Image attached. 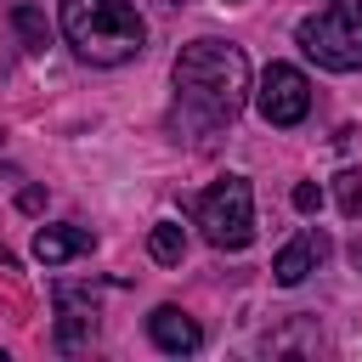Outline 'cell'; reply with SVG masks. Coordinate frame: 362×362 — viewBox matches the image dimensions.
<instances>
[{"label":"cell","mask_w":362,"mask_h":362,"mask_svg":"<svg viewBox=\"0 0 362 362\" xmlns=\"http://www.w3.org/2000/svg\"><path fill=\"white\" fill-rule=\"evenodd\" d=\"M175 130H221L249 102V57L232 40H192L175 57Z\"/></svg>","instance_id":"cell-1"},{"label":"cell","mask_w":362,"mask_h":362,"mask_svg":"<svg viewBox=\"0 0 362 362\" xmlns=\"http://www.w3.org/2000/svg\"><path fill=\"white\" fill-rule=\"evenodd\" d=\"M57 17H62L74 57H85L96 68H119V62L141 57V45H147V23L136 17L130 0H57Z\"/></svg>","instance_id":"cell-2"},{"label":"cell","mask_w":362,"mask_h":362,"mask_svg":"<svg viewBox=\"0 0 362 362\" xmlns=\"http://www.w3.org/2000/svg\"><path fill=\"white\" fill-rule=\"evenodd\" d=\"M300 51L328 68V74H356L362 68V0H334L322 11H311L300 28H294Z\"/></svg>","instance_id":"cell-3"},{"label":"cell","mask_w":362,"mask_h":362,"mask_svg":"<svg viewBox=\"0 0 362 362\" xmlns=\"http://www.w3.org/2000/svg\"><path fill=\"white\" fill-rule=\"evenodd\" d=\"M198 226L215 249H249L255 238V192L243 175H221L204 198H198Z\"/></svg>","instance_id":"cell-4"},{"label":"cell","mask_w":362,"mask_h":362,"mask_svg":"<svg viewBox=\"0 0 362 362\" xmlns=\"http://www.w3.org/2000/svg\"><path fill=\"white\" fill-rule=\"evenodd\" d=\"M255 107L272 130H294L305 113H311V79L294 68V62H266L260 74V90H255Z\"/></svg>","instance_id":"cell-5"},{"label":"cell","mask_w":362,"mask_h":362,"mask_svg":"<svg viewBox=\"0 0 362 362\" xmlns=\"http://www.w3.org/2000/svg\"><path fill=\"white\" fill-rule=\"evenodd\" d=\"M328 260V232H317V226H305L294 243H283L277 249V260H272V277L283 283V288H300L317 266Z\"/></svg>","instance_id":"cell-6"},{"label":"cell","mask_w":362,"mask_h":362,"mask_svg":"<svg viewBox=\"0 0 362 362\" xmlns=\"http://www.w3.org/2000/svg\"><path fill=\"white\" fill-rule=\"evenodd\" d=\"M96 334V288H57V345L79 351Z\"/></svg>","instance_id":"cell-7"},{"label":"cell","mask_w":362,"mask_h":362,"mask_svg":"<svg viewBox=\"0 0 362 362\" xmlns=\"http://www.w3.org/2000/svg\"><path fill=\"white\" fill-rule=\"evenodd\" d=\"M147 339H153L164 356H192V351L204 345V328H198L181 305H158V311L147 317Z\"/></svg>","instance_id":"cell-8"},{"label":"cell","mask_w":362,"mask_h":362,"mask_svg":"<svg viewBox=\"0 0 362 362\" xmlns=\"http://www.w3.org/2000/svg\"><path fill=\"white\" fill-rule=\"evenodd\" d=\"M90 249H96L90 226H74V221L40 226V232H34V260H40V266H68L74 255H90Z\"/></svg>","instance_id":"cell-9"},{"label":"cell","mask_w":362,"mask_h":362,"mask_svg":"<svg viewBox=\"0 0 362 362\" xmlns=\"http://www.w3.org/2000/svg\"><path fill=\"white\" fill-rule=\"evenodd\" d=\"M147 255H153L158 266H181V255H187V232H181L175 221H158V226L147 232Z\"/></svg>","instance_id":"cell-10"},{"label":"cell","mask_w":362,"mask_h":362,"mask_svg":"<svg viewBox=\"0 0 362 362\" xmlns=\"http://www.w3.org/2000/svg\"><path fill=\"white\" fill-rule=\"evenodd\" d=\"M334 198H339V215L345 221H362V175L356 170H339L334 175Z\"/></svg>","instance_id":"cell-11"},{"label":"cell","mask_w":362,"mask_h":362,"mask_svg":"<svg viewBox=\"0 0 362 362\" xmlns=\"http://www.w3.org/2000/svg\"><path fill=\"white\" fill-rule=\"evenodd\" d=\"M11 23H17V34H23V45H28V51H40V45H45V17H40L34 6H17V11H11Z\"/></svg>","instance_id":"cell-12"},{"label":"cell","mask_w":362,"mask_h":362,"mask_svg":"<svg viewBox=\"0 0 362 362\" xmlns=\"http://www.w3.org/2000/svg\"><path fill=\"white\" fill-rule=\"evenodd\" d=\"M288 204H294L300 215H317V209H322V187H317V181H300V187L288 192Z\"/></svg>","instance_id":"cell-13"},{"label":"cell","mask_w":362,"mask_h":362,"mask_svg":"<svg viewBox=\"0 0 362 362\" xmlns=\"http://www.w3.org/2000/svg\"><path fill=\"white\" fill-rule=\"evenodd\" d=\"M40 204H45V192H40V187H23V192H17V209H28V215H34Z\"/></svg>","instance_id":"cell-14"},{"label":"cell","mask_w":362,"mask_h":362,"mask_svg":"<svg viewBox=\"0 0 362 362\" xmlns=\"http://www.w3.org/2000/svg\"><path fill=\"white\" fill-rule=\"evenodd\" d=\"M351 266H356V272H362V238H356V243H351Z\"/></svg>","instance_id":"cell-15"},{"label":"cell","mask_w":362,"mask_h":362,"mask_svg":"<svg viewBox=\"0 0 362 362\" xmlns=\"http://www.w3.org/2000/svg\"><path fill=\"white\" fill-rule=\"evenodd\" d=\"M153 6H164V11H175V6H181V0H153Z\"/></svg>","instance_id":"cell-16"},{"label":"cell","mask_w":362,"mask_h":362,"mask_svg":"<svg viewBox=\"0 0 362 362\" xmlns=\"http://www.w3.org/2000/svg\"><path fill=\"white\" fill-rule=\"evenodd\" d=\"M226 6H243V0H226Z\"/></svg>","instance_id":"cell-17"},{"label":"cell","mask_w":362,"mask_h":362,"mask_svg":"<svg viewBox=\"0 0 362 362\" xmlns=\"http://www.w3.org/2000/svg\"><path fill=\"white\" fill-rule=\"evenodd\" d=\"M0 362H6V351H0Z\"/></svg>","instance_id":"cell-18"},{"label":"cell","mask_w":362,"mask_h":362,"mask_svg":"<svg viewBox=\"0 0 362 362\" xmlns=\"http://www.w3.org/2000/svg\"><path fill=\"white\" fill-rule=\"evenodd\" d=\"M0 141H6V130H0Z\"/></svg>","instance_id":"cell-19"}]
</instances>
